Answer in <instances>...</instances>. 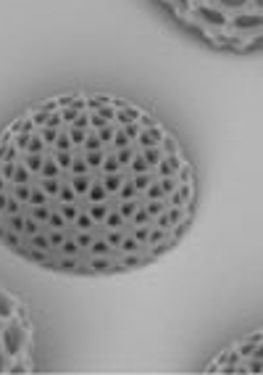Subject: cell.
Wrapping results in <instances>:
<instances>
[{"label": "cell", "instance_id": "6da1fadb", "mask_svg": "<svg viewBox=\"0 0 263 375\" xmlns=\"http://www.w3.org/2000/svg\"><path fill=\"white\" fill-rule=\"evenodd\" d=\"M3 349L8 351V357H16L21 346H24V341H27V333H24V328H21V323H11L8 328L3 331Z\"/></svg>", "mask_w": 263, "mask_h": 375}, {"label": "cell", "instance_id": "7a4b0ae2", "mask_svg": "<svg viewBox=\"0 0 263 375\" xmlns=\"http://www.w3.org/2000/svg\"><path fill=\"white\" fill-rule=\"evenodd\" d=\"M164 137H166L164 129H161L158 125H153V127H142V132H140V137H137V143H140L142 148H150V145H161Z\"/></svg>", "mask_w": 263, "mask_h": 375}, {"label": "cell", "instance_id": "3957f363", "mask_svg": "<svg viewBox=\"0 0 263 375\" xmlns=\"http://www.w3.org/2000/svg\"><path fill=\"white\" fill-rule=\"evenodd\" d=\"M179 167H182L179 156H176V154H168L166 159H161V164H158V172L164 174V177H168V174H176V172H179Z\"/></svg>", "mask_w": 263, "mask_h": 375}, {"label": "cell", "instance_id": "277c9868", "mask_svg": "<svg viewBox=\"0 0 263 375\" xmlns=\"http://www.w3.org/2000/svg\"><path fill=\"white\" fill-rule=\"evenodd\" d=\"M127 180V172H111V174H105L103 177V185L108 193H119V188H121V182Z\"/></svg>", "mask_w": 263, "mask_h": 375}, {"label": "cell", "instance_id": "5b68a950", "mask_svg": "<svg viewBox=\"0 0 263 375\" xmlns=\"http://www.w3.org/2000/svg\"><path fill=\"white\" fill-rule=\"evenodd\" d=\"M108 196H111V193H108V190H105V185H103V182H90L87 198H90L92 204H100V201H105Z\"/></svg>", "mask_w": 263, "mask_h": 375}, {"label": "cell", "instance_id": "8992f818", "mask_svg": "<svg viewBox=\"0 0 263 375\" xmlns=\"http://www.w3.org/2000/svg\"><path fill=\"white\" fill-rule=\"evenodd\" d=\"M82 148H84V151H98V148H105V143L100 140L98 129H92V127H90V132H87V137H84Z\"/></svg>", "mask_w": 263, "mask_h": 375}, {"label": "cell", "instance_id": "52a82bcc", "mask_svg": "<svg viewBox=\"0 0 263 375\" xmlns=\"http://www.w3.org/2000/svg\"><path fill=\"white\" fill-rule=\"evenodd\" d=\"M142 156L150 167H158L161 159H164V151H161V145H150V148H142Z\"/></svg>", "mask_w": 263, "mask_h": 375}, {"label": "cell", "instance_id": "ba28073f", "mask_svg": "<svg viewBox=\"0 0 263 375\" xmlns=\"http://www.w3.org/2000/svg\"><path fill=\"white\" fill-rule=\"evenodd\" d=\"M58 172H61V167H58V162H56V156H45L42 169H40L42 177H58Z\"/></svg>", "mask_w": 263, "mask_h": 375}, {"label": "cell", "instance_id": "9c48e42d", "mask_svg": "<svg viewBox=\"0 0 263 375\" xmlns=\"http://www.w3.org/2000/svg\"><path fill=\"white\" fill-rule=\"evenodd\" d=\"M187 201H190V185H187V182H182V185H176V190H174L171 204L174 206H184Z\"/></svg>", "mask_w": 263, "mask_h": 375}, {"label": "cell", "instance_id": "30bf717a", "mask_svg": "<svg viewBox=\"0 0 263 375\" xmlns=\"http://www.w3.org/2000/svg\"><path fill=\"white\" fill-rule=\"evenodd\" d=\"M13 312H16V304H13V298L5 293V291H0V317H11Z\"/></svg>", "mask_w": 263, "mask_h": 375}, {"label": "cell", "instance_id": "8fae6325", "mask_svg": "<svg viewBox=\"0 0 263 375\" xmlns=\"http://www.w3.org/2000/svg\"><path fill=\"white\" fill-rule=\"evenodd\" d=\"M5 225H8V230H16V233H21L24 235V214H5Z\"/></svg>", "mask_w": 263, "mask_h": 375}, {"label": "cell", "instance_id": "7c38bea8", "mask_svg": "<svg viewBox=\"0 0 263 375\" xmlns=\"http://www.w3.org/2000/svg\"><path fill=\"white\" fill-rule=\"evenodd\" d=\"M29 246H32V249H42V251H50L53 246H50V238H48V235H45V233H34V235H29Z\"/></svg>", "mask_w": 263, "mask_h": 375}, {"label": "cell", "instance_id": "4fadbf2b", "mask_svg": "<svg viewBox=\"0 0 263 375\" xmlns=\"http://www.w3.org/2000/svg\"><path fill=\"white\" fill-rule=\"evenodd\" d=\"M16 154H21V151L13 145V140L11 143H0V162H13Z\"/></svg>", "mask_w": 263, "mask_h": 375}, {"label": "cell", "instance_id": "5bb4252c", "mask_svg": "<svg viewBox=\"0 0 263 375\" xmlns=\"http://www.w3.org/2000/svg\"><path fill=\"white\" fill-rule=\"evenodd\" d=\"M45 162V154H34V151H27V167L29 172H40Z\"/></svg>", "mask_w": 263, "mask_h": 375}, {"label": "cell", "instance_id": "9a60e30c", "mask_svg": "<svg viewBox=\"0 0 263 375\" xmlns=\"http://www.w3.org/2000/svg\"><path fill=\"white\" fill-rule=\"evenodd\" d=\"M84 159H87V164H90V167H103L105 148H98V151H84Z\"/></svg>", "mask_w": 263, "mask_h": 375}, {"label": "cell", "instance_id": "2e32d148", "mask_svg": "<svg viewBox=\"0 0 263 375\" xmlns=\"http://www.w3.org/2000/svg\"><path fill=\"white\" fill-rule=\"evenodd\" d=\"M137 196V185L132 182L129 177L121 182V188H119V198H124V201H129V198H134Z\"/></svg>", "mask_w": 263, "mask_h": 375}, {"label": "cell", "instance_id": "e0dca14e", "mask_svg": "<svg viewBox=\"0 0 263 375\" xmlns=\"http://www.w3.org/2000/svg\"><path fill=\"white\" fill-rule=\"evenodd\" d=\"M45 225H48L50 230H64V227H66V217L61 211H50V217H48Z\"/></svg>", "mask_w": 263, "mask_h": 375}, {"label": "cell", "instance_id": "ac0fdd59", "mask_svg": "<svg viewBox=\"0 0 263 375\" xmlns=\"http://www.w3.org/2000/svg\"><path fill=\"white\" fill-rule=\"evenodd\" d=\"M119 169H121L119 156H116V154H105V159H103V172L111 174V172H119Z\"/></svg>", "mask_w": 263, "mask_h": 375}, {"label": "cell", "instance_id": "d6986e66", "mask_svg": "<svg viewBox=\"0 0 263 375\" xmlns=\"http://www.w3.org/2000/svg\"><path fill=\"white\" fill-rule=\"evenodd\" d=\"M71 185H74L76 193H87V190H90V174H74Z\"/></svg>", "mask_w": 263, "mask_h": 375}, {"label": "cell", "instance_id": "ffe728a7", "mask_svg": "<svg viewBox=\"0 0 263 375\" xmlns=\"http://www.w3.org/2000/svg\"><path fill=\"white\" fill-rule=\"evenodd\" d=\"M27 151H34V154H45V140H42V135L37 132H32V137H29V145H27Z\"/></svg>", "mask_w": 263, "mask_h": 375}, {"label": "cell", "instance_id": "44dd1931", "mask_svg": "<svg viewBox=\"0 0 263 375\" xmlns=\"http://www.w3.org/2000/svg\"><path fill=\"white\" fill-rule=\"evenodd\" d=\"M53 154H56V162H58V167H61V169H68V167H71V162H74V151H53Z\"/></svg>", "mask_w": 263, "mask_h": 375}, {"label": "cell", "instance_id": "7402d4cb", "mask_svg": "<svg viewBox=\"0 0 263 375\" xmlns=\"http://www.w3.org/2000/svg\"><path fill=\"white\" fill-rule=\"evenodd\" d=\"M29 214H32V217L37 219V222H48V217H50V211H48V204H45V206H29V209H27Z\"/></svg>", "mask_w": 263, "mask_h": 375}, {"label": "cell", "instance_id": "603a6c76", "mask_svg": "<svg viewBox=\"0 0 263 375\" xmlns=\"http://www.w3.org/2000/svg\"><path fill=\"white\" fill-rule=\"evenodd\" d=\"M90 217L95 219V222H103L105 217H108V206H105V201H100V204H95L90 209Z\"/></svg>", "mask_w": 263, "mask_h": 375}, {"label": "cell", "instance_id": "cb8c5ba5", "mask_svg": "<svg viewBox=\"0 0 263 375\" xmlns=\"http://www.w3.org/2000/svg\"><path fill=\"white\" fill-rule=\"evenodd\" d=\"M42 190L48 196H58V190H61V182L56 180V177H45L42 180Z\"/></svg>", "mask_w": 263, "mask_h": 375}, {"label": "cell", "instance_id": "d4e9b609", "mask_svg": "<svg viewBox=\"0 0 263 375\" xmlns=\"http://www.w3.org/2000/svg\"><path fill=\"white\" fill-rule=\"evenodd\" d=\"M58 198L64 204H74V198H76V190H74V185H61V190H58Z\"/></svg>", "mask_w": 263, "mask_h": 375}, {"label": "cell", "instance_id": "484cf974", "mask_svg": "<svg viewBox=\"0 0 263 375\" xmlns=\"http://www.w3.org/2000/svg\"><path fill=\"white\" fill-rule=\"evenodd\" d=\"M148 222H153V217L148 214V209H137V211H134V217H132V225H134V227L148 225Z\"/></svg>", "mask_w": 263, "mask_h": 375}, {"label": "cell", "instance_id": "4316f807", "mask_svg": "<svg viewBox=\"0 0 263 375\" xmlns=\"http://www.w3.org/2000/svg\"><path fill=\"white\" fill-rule=\"evenodd\" d=\"M29 204H34V206H45V204H48V193H45L42 188H34V190H32V196H29Z\"/></svg>", "mask_w": 263, "mask_h": 375}, {"label": "cell", "instance_id": "83f0119b", "mask_svg": "<svg viewBox=\"0 0 263 375\" xmlns=\"http://www.w3.org/2000/svg\"><path fill=\"white\" fill-rule=\"evenodd\" d=\"M13 174H16V164H13V162H0V177H3V180H13Z\"/></svg>", "mask_w": 263, "mask_h": 375}, {"label": "cell", "instance_id": "f1b7e54d", "mask_svg": "<svg viewBox=\"0 0 263 375\" xmlns=\"http://www.w3.org/2000/svg\"><path fill=\"white\" fill-rule=\"evenodd\" d=\"M116 156H119L121 167L132 164V156H134V151H132V145H127V148H116Z\"/></svg>", "mask_w": 263, "mask_h": 375}, {"label": "cell", "instance_id": "f546056e", "mask_svg": "<svg viewBox=\"0 0 263 375\" xmlns=\"http://www.w3.org/2000/svg\"><path fill=\"white\" fill-rule=\"evenodd\" d=\"M34 233H40V222L29 214V217H24V235H34Z\"/></svg>", "mask_w": 263, "mask_h": 375}, {"label": "cell", "instance_id": "4dcf8cb0", "mask_svg": "<svg viewBox=\"0 0 263 375\" xmlns=\"http://www.w3.org/2000/svg\"><path fill=\"white\" fill-rule=\"evenodd\" d=\"M13 182H16V185H27V182H29V167H27V164H24V167H16Z\"/></svg>", "mask_w": 263, "mask_h": 375}, {"label": "cell", "instance_id": "1f68e13d", "mask_svg": "<svg viewBox=\"0 0 263 375\" xmlns=\"http://www.w3.org/2000/svg\"><path fill=\"white\" fill-rule=\"evenodd\" d=\"M132 169H134V174H140V172H148L150 164L145 162V156H132Z\"/></svg>", "mask_w": 263, "mask_h": 375}, {"label": "cell", "instance_id": "d6a6232c", "mask_svg": "<svg viewBox=\"0 0 263 375\" xmlns=\"http://www.w3.org/2000/svg\"><path fill=\"white\" fill-rule=\"evenodd\" d=\"M121 217L124 219H132V217H134V211H137V204H134V198H129V201H124V206H121Z\"/></svg>", "mask_w": 263, "mask_h": 375}, {"label": "cell", "instance_id": "836d02e7", "mask_svg": "<svg viewBox=\"0 0 263 375\" xmlns=\"http://www.w3.org/2000/svg\"><path fill=\"white\" fill-rule=\"evenodd\" d=\"M153 182V177L148 172H140V174H134V185H137V190H148V185Z\"/></svg>", "mask_w": 263, "mask_h": 375}, {"label": "cell", "instance_id": "e575fe53", "mask_svg": "<svg viewBox=\"0 0 263 375\" xmlns=\"http://www.w3.org/2000/svg\"><path fill=\"white\" fill-rule=\"evenodd\" d=\"M13 196H16L21 204H29V196H32V190H29V185H16V188H13Z\"/></svg>", "mask_w": 263, "mask_h": 375}, {"label": "cell", "instance_id": "d590c367", "mask_svg": "<svg viewBox=\"0 0 263 375\" xmlns=\"http://www.w3.org/2000/svg\"><path fill=\"white\" fill-rule=\"evenodd\" d=\"M21 211V201L13 193H8V204H5V214H19Z\"/></svg>", "mask_w": 263, "mask_h": 375}, {"label": "cell", "instance_id": "8d00e7d4", "mask_svg": "<svg viewBox=\"0 0 263 375\" xmlns=\"http://www.w3.org/2000/svg\"><path fill=\"white\" fill-rule=\"evenodd\" d=\"M161 151H164V156H168V154H176V140L174 137H164V140H161Z\"/></svg>", "mask_w": 263, "mask_h": 375}, {"label": "cell", "instance_id": "74e56055", "mask_svg": "<svg viewBox=\"0 0 263 375\" xmlns=\"http://www.w3.org/2000/svg\"><path fill=\"white\" fill-rule=\"evenodd\" d=\"M166 214H168V219H171V225H182V217H184V209H182V206H171Z\"/></svg>", "mask_w": 263, "mask_h": 375}, {"label": "cell", "instance_id": "f35d334b", "mask_svg": "<svg viewBox=\"0 0 263 375\" xmlns=\"http://www.w3.org/2000/svg\"><path fill=\"white\" fill-rule=\"evenodd\" d=\"M87 169H90L87 159H74V162H71V172L74 174H87Z\"/></svg>", "mask_w": 263, "mask_h": 375}, {"label": "cell", "instance_id": "ab89813d", "mask_svg": "<svg viewBox=\"0 0 263 375\" xmlns=\"http://www.w3.org/2000/svg\"><path fill=\"white\" fill-rule=\"evenodd\" d=\"M166 193H164V188H161V182H150L148 185V198L150 201H156V198H164Z\"/></svg>", "mask_w": 263, "mask_h": 375}, {"label": "cell", "instance_id": "60d3db41", "mask_svg": "<svg viewBox=\"0 0 263 375\" xmlns=\"http://www.w3.org/2000/svg\"><path fill=\"white\" fill-rule=\"evenodd\" d=\"M161 188H164V193H166V196H171L174 190H176V180H174V174H168V177H164V182H161Z\"/></svg>", "mask_w": 263, "mask_h": 375}, {"label": "cell", "instance_id": "b9f144b4", "mask_svg": "<svg viewBox=\"0 0 263 375\" xmlns=\"http://www.w3.org/2000/svg\"><path fill=\"white\" fill-rule=\"evenodd\" d=\"M92 254H108V249H111V243L108 241H92Z\"/></svg>", "mask_w": 263, "mask_h": 375}, {"label": "cell", "instance_id": "7bdbcfd3", "mask_svg": "<svg viewBox=\"0 0 263 375\" xmlns=\"http://www.w3.org/2000/svg\"><path fill=\"white\" fill-rule=\"evenodd\" d=\"M105 225H108V227H121V225H124V217H121V211H116V214H108V217H105Z\"/></svg>", "mask_w": 263, "mask_h": 375}, {"label": "cell", "instance_id": "ee69618b", "mask_svg": "<svg viewBox=\"0 0 263 375\" xmlns=\"http://www.w3.org/2000/svg\"><path fill=\"white\" fill-rule=\"evenodd\" d=\"M61 249H64V251H66V254H71V256H74V254H76V251H79L82 246H79V243H76V241H71V238H66L64 243H61Z\"/></svg>", "mask_w": 263, "mask_h": 375}, {"label": "cell", "instance_id": "f6af8a7d", "mask_svg": "<svg viewBox=\"0 0 263 375\" xmlns=\"http://www.w3.org/2000/svg\"><path fill=\"white\" fill-rule=\"evenodd\" d=\"M166 206H164V201H161V198H156V201H150V206H148V214L150 217H158L161 211H164Z\"/></svg>", "mask_w": 263, "mask_h": 375}, {"label": "cell", "instance_id": "bcb514c9", "mask_svg": "<svg viewBox=\"0 0 263 375\" xmlns=\"http://www.w3.org/2000/svg\"><path fill=\"white\" fill-rule=\"evenodd\" d=\"M48 238H50V246H61V243L66 241V235L61 230H48Z\"/></svg>", "mask_w": 263, "mask_h": 375}, {"label": "cell", "instance_id": "7dc6e473", "mask_svg": "<svg viewBox=\"0 0 263 375\" xmlns=\"http://www.w3.org/2000/svg\"><path fill=\"white\" fill-rule=\"evenodd\" d=\"M92 222H95V219H92L90 214H76V225H79L82 230H90V227H92Z\"/></svg>", "mask_w": 263, "mask_h": 375}, {"label": "cell", "instance_id": "c3c4849f", "mask_svg": "<svg viewBox=\"0 0 263 375\" xmlns=\"http://www.w3.org/2000/svg\"><path fill=\"white\" fill-rule=\"evenodd\" d=\"M121 249H124V251H137V249H140V241H137V238H127V235H124Z\"/></svg>", "mask_w": 263, "mask_h": 375}, {"label": "cell", "instance_id": "681fc988", "mask_svg": "<svg viewBox=\"0 0 263 375\" xmlns=\"http://www.w3.org/2000/svg\"><path fill=\"white\" fill-rule=\"evenodd\" d=\"M166 238V230H164V227H156V230H150V243H161V241H164Z\"/></svg>", "mask_w": 263, "mask_h": 375}, {"label": "cell", "instance_id": "f907efd6", "mask_svg": "<svg viewBox=\"0 0 263 375\" xmlns=\"http://www.w3.org/2000/svg\"><path fill=\"white\" fill-rule=\"evenodd\" d=\"M156 227H164V230H168V227H171V219H168V214H166V211H161V214H158Z\"/></svg>", "mask_w": 263, "mask_h": 375}, {"label": "cell", "instance_id": "816d5d0a", "mask_svg": "<svg viewBox=\"0 0 263 375\" xmlns=\"http://www.w3.org/2000/svg\"><path fill=\"white\" fill-rule=\"evenodd\" d=\"M92 241H95V238H92V235H90V233H79V235H76V243H79V246H82V249H87V246H92Z\"/></svg>", "mask_w": 263, "mask_h": 375}, {"label": "cell", "instance_id": "f5cc1de1", "mask_svg": "<svg viewBox=\"0 0 263 375\" xmlns=\"http://www.w3.org/2000/svg\"><path fill=\"white\" fill-rule=\"evenodd\" d=\"M134 238L140 241V243H145V241L150 238V230H148V227H145V225H140V227H137V230H134Z\"/></svg>", "mask_w": 263, "mask_h": 375}, {"label": "cell", "instance_id": "db71d44e", "mask_svg": "<svg viewBox=\"0 0 263 375\" xmlns=\"http://www.w3.org/2000/svg\"><path fill=\"white\" fill-rule=\"evenodd\" d=\"M61 214L66 217V222H71V219H76V214H79V211H76V206H64Z\"/></svg>", "mask_w": 263, "mask_h": 375}, {"label": "cell", "instance_id": "11a10c76", "mask_svg": "<svg viewBox=\"0 0 263 375\" xmlns=\"http://www.w3.org/2000/svg\"><path fill=\"white\" fill-rule=\"evenodd\" d=\"M90 267H95V270H108L111 262H108V259H90Z\"/></svg>", "mask_w": 263, "mask_h": 375}, {"label": "cell", "instance_id": "9f6ffc18", "mask_svg": "<svg viewBox=\"0 0 263 375\" xmlns=\"http://www.w3.org/2000/svg\"><path fill=\"white\" fill-rule=\"evenodd\" d=\"M121 241H124V235H121L119 230L108 233V243H111V246H121Z\"/></svg>", "mask_w": 263, "mask_h": 375}, {"label": "cell", "instance_id": "6f0895ef", "mask_svg": "<svg viewBox=\"0 0 263 375\" xmlns=\"http://www.w3.org/2000/svg\"><path fill=\"white\" fill-rule=\"evenodd\" d=\"M176 174H179V180H182V182H190V174H192V172H190V167H187V164H182Z\"/></svg>", "mask_w": 263, "mask_h": 375}, {"label": "cell", "instance_id": "680465c9", "mask_svg": "<svg viewBox=\"0 0 263 375\" xmlns=\"http://www.w3.org/2000/svg\"><path fill=\"white\" fill-rule=\"evenodd\" d=\"M5 357H8V351H5V349H0V373H5V370H8V359H5Z\"/></svg>", "mask_w": 263, "mask_h": 375}, {"label": "cell", "instance_id": "91938a15", "mask_svg": "<svg viewBox=\"0 0 263 375\" xmlns=\"http://www.w3.org/2000/svg\"><path fill=\"white\" fill-rule=\"evenodd\" d=\"M134 264H140V256H129V259H124V267H134Z\"/></svg>", "mask_w": 263, "mask_h": 375}, {"label": "cell", "instance_id": "94428289", "mask_svg": "<svg viewBox=\"0 0 263 375\" xmlns=\"http://www.w3.org/2000/svg\"><path fill=\"white\" fill-rule=\"evenodd\" d=\"M61 267H66V270H71V267H76V262H74V259H64V262H61Z\"/></svg>", "mask_w": 263, "mask_h": 375}, {"label": "cell", "instance_id": "6125c7cd", "mask_svg": "<svg viewBox=\"0 0 263 375\" xmlns=\"http://www.w3.org/2000/svg\"><path fill=\"white\" fill-rule=\"evenodd\" d=\"M24 370H27V367H24V365H21V362H19V365H13V367H11V373H24Z\"/></svg>", "mask_w": 263, "mask_h": 375}, {"label": "cell", "instance_id": "be15d7a7", "mask_svg": "<svg viewBox=\"0 0 263 375\" xmlns=\"http://www.w3.org/2000/svg\"><path fill=\"white\" fill-rule=\"evenodd\" d=\"M3 219H5V217H3V211H0V225H3Z\"/></svg>", "mask_w": 263, "mask_h": 375}]
</instances>
